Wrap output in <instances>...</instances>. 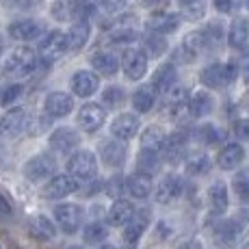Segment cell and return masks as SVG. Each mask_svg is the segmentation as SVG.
<instances>
[{
	"instance_id": "32",
	"label": "cell",
	"mask_w": 249,
	"mask_h": 249,
	"mask_svg": "<svg viewBox=\"0 0 249 249\" xmlns=\"http://www.w3.org/2000/svg\"><path fill=\"white\" fill-rule=\"evenodd\" d=\"M154 102H156V93H154V89H150V87H139L135 93H132V107H135L139 113L152 111Z\"/></svg>"
},
{
	"instance_id": "36",
	"label": "cell",
	"mask_w": 249,
	"mask_h": 249,
	"mask_svg": "<svg viewBox=\"0 0 249 249\" xmlns=\"http://www.w3.org/2000/svg\"><path fill=\"white\" fill-rule=\"evenodd\" d=\"M137 167H139L141 174H147V176L156 174V171H159V156H156V152L154 150H143L137 159Z\"/></svg>"
},
{
	"instance_id": "62",
	"label": "cell",
	"mask_w": 249,
	"mask_h": 249,
	"mask_svg": "<svg viewBox=\"0 0 249 249\" xmlns=\"http://www.w3.org/2000/svg\"><path fill=\"white\" fill-rule=\"evenodd\" d=\"M13 249H16V247H13Z\"/></svg>"
},
{
	"instance_id": "49",
	"label": "cell",
	"mask_w": 249,
	"mask_h": 249,
	"mask_svg": "<svg viewBox=\"0 0 249 249\" xmlns=\"http://www.w3.org/2000/svg\"><path fill=\"white\" fill-rule=\"evenodd\" d=\"M18 95H22V87H20V85H11L9 89L2 91V98H0V102H2V104H11L13 100L18 98Z\"/></svg>"
},
{
	"instance_id": "26",
	"label": "cell",
	"mask_w": 249,
	"mask_h": 249,
	"mask_svg": "<svg viewBox=\"0 0 249 249\" xmlns=\"http://www.w3.org/2000/svg\"><path fill=\"white\" fill-rule=\"evenodd\" d=\"M135 214V208H132L130 202H126V199H117V202H113V206L108 208V223L111 226H126L128 221H130V217Z\"/></svg>"
},
{
	"instance_id": "20",
	"label": "cell",
	"mask_w": 249,
	"mask_h": 249,
	"mask_svg": "<svg viewBox=\"0 0 249 249\" xmlns=\"http://www.w3.org/2000/svg\"><path fill=\"white\" fill-rule=\"evenodd\" d=\"M178 26H180V16H176V13H154L147 20V28L152 33H159V35L178 31Z\"/></svg>"
},
{
	"instance_id": "23",
	"label": "cell",
	"mask_w": 249,
	"mask_h": 249,
	"mask_svg": "<svg viewBox=\"0 0 249 249\" xmlns=\"http://www.w3.org/2000/svg\"><path fill=\"white\" fill-rule=\"evenodd\" d=\"M104 165L108 167H122L126 162V147L119 141H107L102 143V150H100Z\"/></svg>"
},
{
	"instance_id": "3",
	"label": "cell",
	"mask_w": 249,
	"mask_h": 249,
	"mask_svg": "<svg viewBox=\"0 0 249 249\" xmlns=\"http://www.w3.org/2000/svg\"><path fill=\"white\" fill-rule=\"evenodd\" d=\"M238 74V68L236 63H228V65H221V63H214V65H208L204 71H202V83L210 89H221L226 87L228 83H232Z\"/></svg>"
},
{
	"instance_id": "55",
	"label": "cell",
	"mask_w": 249,
	"mask_h": 249,
	"mask_svg": "<svg viewBox=\"0 0 249 249\" xmlns=\"http://www.w3.org/2000/svg\"><path fill=\"white\" fill-rule=\"evenodd\" d=\"M141 2L145 4V7H159V4H162L165 0H141Z\"/></svg>"
},
{
	"instance_id": "25",
	"label": "cell",
	"mask_w": 249,
	"mask_h": 249,
	"mask_svg": "<svg viewBox=\"0 0 249 249\" xmlns=\"http://www.w3.org/2000/svg\"><path fill=\"white\" fill-rule=\"evenodd\" d=\"M91 65H93V70L98 71V74L102 76H115L119 70V59L111 52H95L93 56H91Z\"/></svg>"
},
{
	"instance_id": "9",
	"label": "cell",
	"mask_w": 249,
	"mask_h": 249,
	"mask_svg": "<svg viewBox=\"0 0 249 249\" xmlns=\"http://www.w3.org/2000/svg\"><path fill=\"white\" fill-rule=\"evenodd\" d=\"M104 119H107V113L98 104H85L78 111V126L85 132H95L104 124Z\"/></svg>"
},
{
	"instance_id": "19",
	"label": "cell",
	"mask_w": 249,
	"mask_h": 249,
	"mask_svg": "<svg viewBox=\"0 0 249 249\" xmlns=\"http://www.w3.org/2000/svg\"><path fill=\"white\" fill-rule=\"evenodd\" d=\"M208 46L210 44L204 37V33H191V35H186L184 41H182V54L186 56V61L193 63L195 59H199V56L204 54Z\"/></svg>"
},
{
	"instance_id": "59",
	"label": "cell",
	"mask_w": 249,
	"mask_h": 249,
	"mask_svg": "<svg viewBox=\"0 0 249 249\" xmlns=\"http://www.w3.org/2000/svg\"><path fill=\"white\" fill-rule=\"evenodd\" d=\"M102 249H115V247H113V245H104Z\"/></svg>"
},
{
	"instance_id": "1",
	"label": "cell",
	"mask_w": 249,
	"mask_h": 249,
	"mask_svg": "<svg viewBox=\"0 0 249 249\" xmlns=\"http://www.w3.org/2000/svg\"><path fill=\"white\" fill-rule=\"evenodd\" d=\"M37 68V54L35 50H31L28 46L16 48L11 52V56L4 63V74L11 76V78H24V76L33 74Z\"/></svg>"
},
{
	"instance_id": "15",
	"label": "cell",
	"mask_w": 249,
	"mask_h": 249,
	"mask_svg": "<svg viewBox=\"0 0 249 249\" xmlns=\"http://www.w3.org/2000/svg\"><path fill=\"white\" fill-rule=\"evenodd\" d=\"M139 130V117L132 113H124L119 115L117 119L113 122L111 126V132L115 139H119V141H128V139H132L137 135Z\"/></svg>"
},
{
	"instance_id": "2",
	"label": "cell",
	"mask_w": 249,
	"mask_h": 249,
	"mask_svg": "<svg viewBox=\"0 0 249 249\" xmlns=\"http://www.w3.org/2000/svg\"><path fill=\"white\" fill-rule=\"evenodd\" d=\"M68 169L71 174V178L76 180H91L98 174V160H95V154L89 150H78L74 156L68 160Z\"/></svg>"
},
{
	"instance_id": "13",
	"label": "cell",
	"mask_w": 249,
	"mask_h": 249,
	"mask_svg": "<svg viewBox=\"0 0 249 249\" xmlns=\"http://www.w3.org/2000/svg\"><path fill=\"white\" fill-rule=\"evenodd\" d=\"M26 128H28V115L24 108H11L0 119V132H4V135H20Z\"/></svg>"
},
{
	"instance_id": "10",
	"label": "cell",
	"mask_w": 249,
	"mask_h": 249,
	"mask_svg": "<svg viewBox=\"0 0 249 249\" xmlns=\"http://www.w3.org/2000/svg\"><path fill=\"white\" fill-rule=\"evenodd\" d=\"M80 145V137L76 135L71 128H56L50 135V147L61 154H70L71 150Z\"/></svg>"
},
{
	"instance_id": "5",
	"label": "cell",
	"mask_w": 249,
	"mask_h": 249,
	"mask_svg": "<svg viewBox=\"0 0 249 249\" xmlns=\"http://www.w3.org/2000/svg\"><path fill=\"white\" fill-rule=\"evenodd\" d=\"M122 68H124V71H126L128 78H132V80L143 78V76H145V71H147V56H145V52L137 50V48L126 50V52H124V56H122Z\"/></svg>"
},
{
	"instance_id": "33",
	"label": "cell",
	"mask_w": 249,
	"mask_h": 249,
	"mask_svg": "<svg viewBox=\"0 0 249 249\" xmlns=\"http://www.w3.org/2000/svg\"><path fill=\"white\" fill-rule=\"evenodd\" d=\"M189 111L193 117H202L213 111V98H210L206 91H197L193 98L189 100Z\"/></svg>"
},
{
	"instance_id": "30",
	"label": "cell",
	"mask_w": 249,
	"mask_h": 249,
	"mask_svg": "<svg viewBox=\"0 0 249 249\" xmlns=\"http://www.w3.org/2000/svg\"><path fill=\"white\" fill-rule=\"evenodd\" d=\"M249 39V22L238 18V20L232 22L230 26V33H228V44L232 48H243Z\"/></svg>"
},
{
	"instance_id": "6",
	"label": "cell",
	"mask_w": 249,
	"mask_h": 249,
	"mask_svg": "<svg viewBox=\"0 0 249 249\" xmlns=\"http://www.w3.org/2000/svg\"><path fill=\"white\" fill-rule=\"evenodd\" d=\"M54 217L59 221V226L63 228V232H76L83 223V208L76 204H63L54 208Z\"/></svg>"
},
{
	"instance_id": "22",
	"label": "cell",
	"mask_w": 249,
	"mask_h": 249,
	"mask_svg": "<svg viewBox=\"0 0 249 249\" xmlns=\"http://www.w3.org/2000/svg\"><path fill=\"white\" fill-rule=\"evenodd\" d=\"M243 159H245V150H243V145H238V143H228V145L219 152L217 162H219L221 169L230 171V169H236V167L243 162Z\"/></svg>"
},
{
	"instance_id": "18",
	"label": "cell",
	"mask_w": 249,
	"mask_h": 249,
	"mask_svg": "<svg viewBox=\"0 0 249 249\" xmlns=\"http://www.w3.org/2000/svg\"><path fill=\"white\" fill-rule=\"evenodd\" d=\"M52 18L59 22H71L83 13V2L80 0H54L52 2Z\"/></svg>"
},
{
	"instance_id": "38",
	"label": "cell",
	"mask_w": 249,
	"mask_h": 249,
	"mask_svg": "<svg viewBox=\"0 0 249 249\" xmlns=\"http://www.w3.org/2000/svg\"><path fill=\"white\" fill-rule=\"evenodd\" d=\"M143 44H145V50L150 56H160L162 52L167 50V41L162 39V35H159V33H147L145 39H143Z\"/></svg>"
},
{
	"instance_id": "37",
	"label": "cell",
	"mask_w": 249,
	"mask_h": 249,
	"mask_svg": "<svg viewBox=\"0 0 249 249\" xmlns=\"http://www.w3.org/2000/svg\"><path fill=\"white\" fill-rule=\"evenodd\" d=\"M132 24H119L117 28H113L111 31L108 39H111L113 44H132V41L137 39V31L132 28Z\"/></svg>"
},
{
	"instance_id": "41",
	"label": "cell",
	"mask_w": 249,
	"mask_h": 249,
	"mask_svg": "<svg viewBox=\"0 0 249 249\" xmlns=\"http://www.w3.org/2000/svg\"><path fill=\"white\" fill-rule=\"evenodd\" d=\"M102 100H104V104L107 107H122L124 104V100H126V93H124V89L122 87H108L107 91L102 93Z\"/></svg>"
},
{
	"instance_id": "28",
	"label": "cell",
	"mask_w": 249,
	"mask_h": 249,
	"mask_svg": "<svg viewBox=\"0 0 249 249\" xmlns=\"http://www.w3.org/2000/svg\"><path fill=\"white\" fill-rule=\"evenodd\" d=\"M28 232H31L35 238H39V241H52L54 234H56V230H54V223H52L50 219H46L44 214H39V217L31 219V223H28Z\"/></svg>"
},
{
	"instance_id": "11",
	"label": "cell",
	"mask_w": 249,
	"mask_h": 249,
	"mask_svg": "<svg viewBox=\"0 0 249 249\" xmlns=\"http://www.w3.org/2000/svg\"><path fill=\"white\" fill-rule=\"evenodd\" d=\"M182 191H184V184L178 176H167L156 189V199L160 204H174L182 197Z\"/></svg>"
},
{
	"instance_id": "44",
	"label": "cell",
	"mask_w": 249,
	"mask_h": 249,
	"mask_svg": "<svg viewBox=\"0 0 249 249\" xmlns=\"http://www.w3.org/2000/svg\"><path fill=\"white\" fill-rule=\"evenodd\" d=\"M167 102L171 107H182L186 102V89L180 87V85H174V87L167 91Z\"/></svg>"
},
{
	"instance_id": "12",
	"label": "cell",
	"mask_w": 249,
	"mask_h": 249,
	"mask_svg": "<svg viewBox=\"0 0 249 249\" xmlns=\"http://www.w3.org/2000/svg\"><path fill=\"white\" fill-rule=\"evenodd\" d=\"M44 108L52 117H65V115L74 111V100H71V95L63 93V91H54V93H50L46 98Z\"/></svg>"
},
{
	"instance_id": "53",
	"label": "cell",
	"mask_w": 249,
	"mask_h": 249,
	"mask_svg": "<svg viewBox=\"0 0 249 249\" xmlns=\"http://www.w3.org/2000/svg\"><path fill=\"white\" fill-rule=\"evenodd\" d=\"M7 217H11V204L7 202V197L0 195V219H7Z\"/></svg>"
},
{
	"instance_id": "56",
	"label": "cell",
	"mask_w": 249,
	"mask_h": 249,
	"mask_svg": "<svg viewBox=\"0 0 249 249\" xmlns=\"http://www.w3.org/2000/svg\"><path fill=\"white\" fill-rule=\"evenodd\" d=\"M180 249H202V247H199L195 241H189V243H184V245H182Z\"/></svg>"
},
{
	"instance_id": "46",
	"label": "cell",
	"mask_w": 249,
	"mask_h": 249,
	"mask_svg": "<svg viewBox=\"0 0 249 249\" xmlns=\"http://www.w3.org/2000/svg\"><path fill=\"white\" fill-rule=\"evenodd\" d=\"M184 9V16L191 18V20H197V18L204 16V0H195V2H189V4H182Z\"/></svg>"
},
{
	"instance_id": "17",
	"label": "cell",
	"mask_w": 249,
	"mask_h": 249,
	"mask_svg": "<svg viewBox=\"0 0 249 249\" xmlns=\"http://www.w3.org/2000/svg\"><path fill=\"white\" fill-rule=\"evenodd\" d=\"M98 76L91 74V71H76L74 76H71V91H74L76 95H80V98H89V95H93L95 91H98Z\"/></svg>"
},
{
	"instance_id": "29",
	"label": "cell",
	"mask_w": 249,
	"mask_h": 249,
	"mask_svg": "<svg viewBox=\"0 0 249 249\" xmlns=\"http://www.w3.org/2000/svg\"><path fill=\"white\" fill-rule=\"evenodd\" d=\"M176 80H178V71L171 63H167L159 68V71L154 74V89L160 91V93H167L176 85Z\"/></svg>"
},
{
	"instance_id": "14",
	"label": "cell",
	"mask_w": 249,
	"mask_h": 249,
	"mask_svg": "<svg viewBox=\"0 0 249 249\" xmlns=\"http://www.w3.org/2000/svg\"><path fill=\"white\" fill-rule=\"evenodd\" d=\"M41 24L37 20H16L9 24V35L18 41H31L41 35Z\"/></svg>"
},
{
	"instance_id": "31",
	"label": "cell",
	"mask_w": 249,
	"mask_h": 249,
	"mask_svg": "<svg viewBox=\"0 0 249 249\" xmlns=\"http://www.w3.org/2000/svg\"><path fill=\"white\" fill-rule=\"evenodd\" d=\"M87 39H89V24L85 20H80L68 33V48L70 50H80V48H85Z\"/></svg>"
},
{
	"instance_id": "39",
	"label": "cell",
	"mask_w": 249,
	"mask_h": 249,
	"mask_svg": "<svg viewBox=\"0 0 249 249\" xmlns=\"http://www.w3.org/2000/svg\"><path fill=\"white\" fill-rule=\"evenodd\" d=\"M208 169H210V162L204 154L193 156V159L186 162V171L193 174V176H204V174H208Z\"/></svg>"
},
{
	"instance_id": "21",
	"label": "cell",
	"mask_w": 249,
	"mask_h": 249,
	"mask_svg": "<svg viewBox=\"0 0 249 249\" xmlns=\"http://www.w3.org/2000/svg\"><path fill=\"white\" fill-rule=\"evenodd\" d=\"M162 150H165V159L171 162V165H176V162H180L184 159V150H186V139L182 132H174V135H169L162 141Z\"/></svg>"
},
{
	"instance_id": "34",
	"label": "cell",
	"mask_w": 249,
	"mask_h": 249,
	"mask_svg": "<svg viewBox=\"0 0 249 249\" xmlns=\"http://www.w3.org/2000/svg\"><path fill=\"white\" fill-rule=\"evenodd\" d=\"M208 202L217 213H223L228 208V189L223 182H214L208 189Z\"/></svg>"
},
{
	"instance_id": "51",
	"label": "cell",
	"mask_w": 249,
	"mask_h": 249,
	"mask_svg": "<svg viewBox=\"0 0 249 249\" xmlns=\"http://www.w3.org/2000/svg\"><path fill=\"white\" fill-rule=\"evenodd\" d=\"M236 68H241L243 71H249V46L245 44L243 46V52H241V59H238Z\"/></svg>"
},
{
	"instance_id": "24",
	"label": "cell",
	"mask_w": 249,
	"mask_h": 249,
	"mask_svg": "<svg viewBox=\"0 0 249 249\" xmlns=\"http://www.w3.org/2000/svg\"><path fill=\"white\" fill-rule=\"evenodd\" d=\"M147 217H150V214H147L145 210H143V213H139L137 217H135V214L130 217L126 230H124V241H126L128 245H137V243H139L141 234L145 232V228H147V221H150Z\"/></svg>"
},
{
	"instance_id": "47",
	"label": "cell",
	"mask_w": 249,
	"mask_h": 249,
	"mask_svg": "<svg viewBox=\"0 0 249 249\" xmlns=\"http://www.w3.org/2000/svg\"><path fill=\"white\" fill-rule=\"evenodd\" d=\"M241 7V0H214V9L221 13H234Z\"/></svg>"
},
{
	"instance_id": "40",
	"label": "cell",
	"mask_w": 249,
	"mask_h": 249,
	"mask_svg": "<svg viewBox=\"0 0 249 249\" xmlns=\"http://www.w3.org/2000/svg\"><path fill=\"white\" fill-rule=\"evenodd\" d=\"M107 238V228L102 223H91V226L85 228V241L91 243V245H98Z\"/></svg>"
},
{
	"instance_id": "42",
	"label": "cell",
	"mask_w": 249,
	"mask_h": 249,
	"mask_svg": "<svg viewBox=\"0 0 249 249\" xmlns=\"http://www.w3.org/2000/svg\"><path fill=\"white\" fill-rule=\"evenodd\" d=\"M234 191L243 199H249V167L236 174V178H234Z\"/></svg>"
},
{
	"instance_id": "45",
	"label": "cell",
	"mask_w": 249,
	"mask_h": 249,
	"mask_svg": "<svg viewBox=\"0 0 249 249\" xmlns=\"http://www.w3.org/2000/svg\"><path fill=\"white\" fill-rule=\"evenodd\" d=\"M204 37L208 39L210 46H217L219 41H221V37H223V26L221 24H217V22L208 24V28L204 31Z\"/></svg>"
},
{
	"instance_id": "35",
	"label": "cell",
	"mask_w": 249,
	"mask_h": 249,
	"mask_svg": "<svg viewBox=\"0 0 249 249\" xmlns=\"http://www.w3.org/2000/svg\"><path fill=\"white\" fill-rule=\"evenodd\" d=\"M162 141H165V135L159 126H147L141 135V147L143 150H160Z\"/></svg>"
},
{
	"instance_id": "54",
	"label": "cell",
	"mask_w": 249,
	"mask_h": 249,
	"mask_svg": "<svg viewBox=\"0 0 249 249\" xmlns=\"http://www.w3.org/2000/svg\"><path fill=\"white\" fill-rule=\"evenodd\" d=\"M9 7H18V9H28L35 4V0H4Z\"/></svg>"
},
{
	"instance_id": "43",
	"label": "cell",
	"mask_w": 249,
	"mask_h": 249,
	"mask_svg": "<svg viewBox=\"0 0 249 249\" xmlns=\"http://www.w3.org/2000/svg\"><path fill=\"white\" fill-rule=\"evenodd\" d=\"M197 141H202V143H214V141H219V139H221V132L217 130V128L213 126V124H204L202 128H197Z\"/></svg>"
},
{
	"instance_id": "27",
	"label": "cell",
	"mask_w": 249,
	"mask_h": 249,
	"mask_svg": "<svg viewBox=\"0 0 249 249\" xmlns=\"http://www.w3.org/2000/svg\"><path fill=\"white\" fill-rule=\"evenodd\" d=\"M126 191L137 199H145L152 191V178L147 174H135L126 180Z\"/></svg>"
},
{
	"instance_id": "50",
	"label": "cell",
	"mask_w": 249,
	"mask_h": 249,
	"mask_svg": "<svg viewBox=\"0 0 249 249\" xmlns=\"http://www.w3.org/2000/svg\"><path fill=\"white\" fill-rule=\"evenodd\" d=\"M234 132L241 141H249V119H241V122L234 124Z\"/></svg>"
},
{
	"instance_id": "48",
	"label": "cell",
	"mask_w": 249,
	"mask_h": 249,
	"mask_svg": "<svg viewBox=\"0 0 249 249\" xmlns=\"http://www.w3.org/2000/svg\"><path fill=\"white\" fill-rule=\"evenodd\" d=\"M126 189L124 186V180L119 178V176H113L111 180H108V186H107V193L111 195V197H115V195H122V191Z\"/></svg>"
},
{
	"instance_id": "7",
	"label": "cell",
	"mask_w": 249,
	"mask_h": 249,
	"mask_svg": "<svg viewBox=\"0 0 249 249\" xmlns=\"http://www.w3.org/2000/svg\"><path fill=\"white\" fill-rule=\"evenodd\" d=\"M52 171H54V159L48 154L35 156V159H31L26 165H24V176L33 182L46 180L48 176H52Z\"/></svg>"
},
{
	"instance_id": "52",
	"label": "cell",
	"mask_w": 249,
	"mask_h": 249,
	"mask_svg": "<svg viewBox=\"0 0 249 249\" xmlns=\"http://www.w3.org/2000/svg\"><path fill=\"white\" fill-rule=\"evenodd\" d=\"M126 2L128 0H102V7L107 9V11H119Z\"/></svg>"
},
{
	"instance_id": "4",
	"label": "cell",
	"mask_w": 249,
	"mask_h": 249,
	"mask_svg": "<svg viewBox=\"0 0 249 249\" xmlns=\"http://www.w3.org/2000/svg\"><path fill=\"white\" fill-rule=\"evenodd\" d=\"M70 48H68V35L61 31H52L41 39L39 44V54L44 56L46 61H54L59 59L61 54H65Z\"/></svg>"
},
{
	"instance_id": "16",
	"label": "cell",
	"mask_w": 249,
	"mask_h": 249,
	"mask_svg": "<svg viewBox=\"0 0 249 249\" xmlns=\"http://www.w3.org/2000/svg\"><path fill=\"white\" fill-rule=\"evenodd\" d=\"M247 210H243L241 213V219H228V221H223L221 226L217 228V241H221L223 245H232L234 238H238V234L243 232V228H245L247 223Z\"/></svg>"
},
{
	"instance_id": "8",
	"label": "cell",
	"mask_w": 249,
	"mask_h": 249,
	"mask_svg": "<svg viewBox=\"0 0 249 249\" xmlns=\"http://www.w3.org/2000/svg\"><path fill=\"white\" fill-rule=\"evenodd\" d=\"M78 191V182L71 176H54L48 184L44 186V195L48 199H63L68 195Z\"/></svg>"
},
{
	"instance_id": "57",
	"label": "cell",
	"mask_w": 249,
	"mask_h": 249,
	"mask_svg": "<svg viewBox=\"0 0 249 249\" xmlns=\"http://www.w3.org/2000/svg\"><path fill=\"white\" fill-rule=\"evenodd\" d=\"M189 2H195V0H180V4H189Z\"/></svg>"
},
{
	"instance_id": "58",
	"label": "cell",
	"mask_w": 249,
	"mask_h": 249,
	"mask_svg": "<svg viewBox=\"0 0 249 249\" xmlns=\"http://www.w3.org/2000/svg\"><path fill=\"white\" fill-rule=\"evenodd\" d=\"M2 48H4V44H2V39H0V54H2Z\"/></svg>"
},
{
	"instance_id": "61",
	"label": "cell",
	"mask_w": 249,
	"mask_h": 249,
	"mask_svg": "<svg viewBox=\"0 0 249 249\" xmlns=\"http://www.w3.org/2000/svg\"><path fill=\"white\" fill-rule=\"evenodd\" d=\"M245 4H247V7H249V0H245Z\"/></svg>"
},
{
	"instance_id": "60",
	"label": "cell",
	"mask_w": 249,
	"mask_h": 249,
	"mask_svg": "<svg viewBox=\"0 0 249 249\" xmlns=\"http://www.w3.org/2000/svg\"><path fill=\"white\" fill-rule=\"evenodd\" d=\"M241 249H249V243H247V245H243V247H241Z\"/></svg>"
}]
</instances>
